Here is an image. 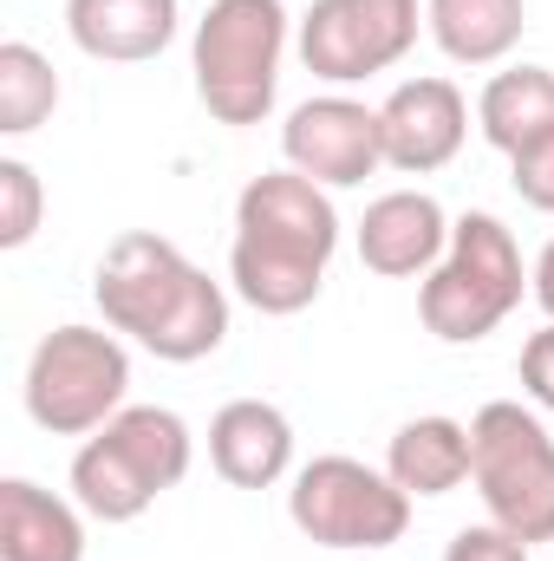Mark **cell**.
Here are the masks:
<instances>
[{"mask_svg":"<svg viewBox=\"0 0 554 561\" xmlns=\"http://www.w3.org/2000/svg\"><path fill=\"white\" fill-rule=\"evenodd\" d=\"M92 300L112 333L138 340L143 353L170 366H196L229 340V287L209 280L176 242L150 229H131L105 249L92 275Z\"/></svg>","mask_w":554,"mask_h":561,"instance_id":"cell-1","label":"cell"},{"mask_svg":"<svg viewBox=\"0 0 554 561\" xmlns=\"http://www.w3.org/2000/svg\"><path fill=\"white\" fill-rule=\"evenodd\" d=\"M131 353L112 327H53L26 359V419L53 437H92L125 412Z\"/></svg>","mask_w":554,"mask_h":561,"instance_id":"cell-7","label":"cell"},{"mask_svg":"<svg viewBox=\"0 0 554 561\" xmlns=\"http://www.w3.org/2000/svg\"><path fill=\"white\" fill-rule=\"evenodd\" d=\"M280 150H287V170L313 176L320 190H359L372 170H385L379 112L346 92H320V99L293 105L280 125Z\"/></svg>","mask_w":554,"mask_h":561,"instance_id":"cell-10","label":"cell"},{"mask_svg":"<svg viewBox=\"0 0 554 561\" xmlns=\"http://www.w3.org/2000/svg\"><path fill=\"white\" fill-rule=\"evenodd\" d=\"M209 463L235 490H275L293 470V424L268 399H229L209 419Z\"/></svg>","mask_w":554,"mask_h":561,"instance_id":"cell-13","label":"cell"},{"mask_svg":"<svg viewBox=\"0 0 554 561\" xmlns=\"http://www.w3.org/2000/svg\"><path fill=\"white\" fill-rule=\"evenodd\" d=\"M196 437L170 405H125L72 457V503L92 523H138L143 510L189 477Z\"/></svg>","mask_w":554,"mask_h":561,"instance_id":"cell-3","label":"cell"},{"mask_svg":"<svg viewBox=\"0 0 554 561\" xmlns=\"http://www.w3.org/2000/svg\"><path fill=\"white\" fill-rule=\"evenodd\" d=\"M516 373H522V392H529L542 412H554V320L542 327V333H529V340H522Z\"/></svg>","mask_w":554,"mask_h":561,"instance_id":"cell-23","label":"cell"},{"mask_svg":"<svg viewBox=\"0 0 554 561\" xmlns=\"http://www.w3.org/2000/svg\"><path fill=\"white\" fill-rule=\"evenodd\" d=\"M280 59H287V7L280 0H209L189 39L196 99L216 125H262L275 112Z\"/></svg>","mask_w":554,"mask_h":561,"instance_id":"cell-5","label":"cell"},{"mask_svg":"<svg viewBox=\"0 0 554 561\" xmlns=\"http://www.w3.org/2000/svg\"><path fill=\"white\" fill-rule=\"evenodd\" d=\"M46 216V190L33 176L26 157H0V249H26L39 236Z\"/></svg>","mask_w":554,"mask_h":561,"instance_id":"cell-20","label":"cell"},{"mask_svg":"<svg viewBox=\"0 0 554 561\" xmlns=\"http://www.w3.org/2000/svg\"><path fill=\"white\" fill-rule=\"evenodd\" d=\"M424 26L457 66H503L522 46L529 0H424Z\"/></svg>","mask_w":554,"mask_h":561,"instance_id":"cell-16","label":"cell"},{"mask_svg":"<svg viewBox=\"0 0 554 561\" xmlns=\"http://www.w3.org/2000/svg\"><path fill=\"white\" fill-rule=\"evenodd\" d=\"M385 477L405 490V496H450L457 483H470V424L443 419H412L392 431V450H385Z\"/></svg>","mask_w":554,"mask_h":561,"instance_id":"cell-17","label":"cell"},{"mask_svg":"<svg viewBox=\"0 0 554 561\" xmlns=\"http://www.w3.org/2000/svg\"><path fill=\"white\" fill-rule=\"evenodd\" d=\"M379 131H385V170H405V176H430L443 170L463 138H470V99L424 72V79H405L385 105H379Z\"/></svg>","mask_w":554,"mask_h":561,"instance_id":"cell-11","label":"cell"},{"mask_svg":"<svg viewBox=\"0 0 554 561\" xmlns=\"http://www.w3.org/2000/svg\"><path fill=\"white\" fill-rule=\"evenodd\" d=\"M522 294H529V268L516 236L503 229V216L470 209L450 222L443 262L417 287V320L443 346H476L522 307Z\"/></svg>","mask_w":554,"mask_h":561,"instance_id":"cell-4","label":"cell"},{"mask_svg":"<svg viewBox=\"0 0 554 561\" xmlns=\"http://www.w3.org/2000/svg\"><path fill=\"white\" fill-rule=\"evenodd\" d=\"M470 483L496 529L516 542H554V437L516 399H496L470 419Z\"/></svg>","mask_w":554,"mask_h":561,"instance_id":"cell-6","label":"cell"},{"mask_svg":"<svg viewBox=\"0 0 554 561\" xmlns=\"http://www.w3.org/2000/svg\"><path fill=\"white\" fill-rule=\"evenodd\" d=\"M443 561H529V542H516V536L496 529V523H470V529L450 536Z\"/></svg>","mask_w":554,"mask_h":561,"instance_id":"cell-22","label":"cell"},{"mask_svg":"<svg viewBox=\"0 0 554 561\" xmlns=\"http://www.w3.org/2000/svg\"><path fill=\"white\" fill-rule=\"evenodd\" d=\"M287 516L307 542H320L333 556H385L412 529V496L385 470L333 450V457H313L293 470Z\"/></svg>","mask_w":554,"mask_h":561,"instance_id":"cell-8","label":"cell"},{"mask_svg":"<svg viewBox=\"0 0 554 561\" xmlns=\"http://www.w3.org/2000/svg\"><path fill=\"white\" fill-rule=\"evenodd\" d=\"M183 7L176 0H66V33L85 59L143 66L176 39Z\"/></svg>","mask_w":554,"mask_h":561,"instance_id":"cell-14","label":"cell"},{"mask_svg":"<svg viewBox=\"0 0 554 561\" xmlns=\"http://www.w3.org/2000/svg\"><path fill=\"white\" fill-rule=\"evenodd\" d=\"M346 561H385V556H346Z\"/></svg>","mask_w":554,"mask_h":561,"instance_id":"cell-25","label":"cell"},{"mask_svg":"<svg viewBox=\"0 0 554 561\" xmlns=\"http://www.w3.org/2000/svg\"><path fill=\"white\" fill-rule=\"evenodd\" d=\"M476 131L503 157L554 138V72L549 66H503L476 99Z\"/></svg>","mask_w":554,"mask_h":561,"instance_id":"cell-18","label":"cell"},{"mask_svg":"<svg viewBox=\"0 0 554 561\" xmlns=\"http://www.w3.org/2000/svg\"><path fill=\"white\" fill-rule=\"evenodd\" d=\"M424 7L417 0H313L293 46L300 66L326 85H359L392 72L405 53L417 46Z\"/></svg>","mask_w":554,"mask_h":561,"instance_id":"cell-9","label":"cell"},{"mask_svg":"<svg viewBox=\"0 0 554 561\" xmlns=\"http://www.w3.org/2000/svg\"><path fill=\"white\" fill-rule=\"evenodd\" d=\"M59 112V72L39 46L7 39L0 46V138H26Z\"/></svg>","mask_w":554,"mask_h":561,"instance_id":"cell-19","label":"cell"},{"mask_svg":"<svg viewBox=\"0 0 554 561\" xmlns=\"http://www.w3.org/2000/svg\"><path fill=\"white\" fill-rule=\"evenodd\" d=\"M529 294H535V307L554 320V242L535 255V268H529Z\"/></svg>","mask_w":554,"mask_h":561,"instance_id":"cell-24","label":"cell"},{"mask_svg":"<svg viewBox=\"0 0 554 561\" xmlns=\"http://www.w3.org/2000/svg\"><path fill=\"white\" fill-rule=\"evenodd\" d=\"M333 249H339L333 196L300 170H268L235 196L229 287L268 320L307 313L320 300V287H326Z\"/></svg>","mask_w":554,"mask_h":561,"instance_id":"cell-2","label":"cell"},{"mask_svg":"<svg viewBox=\"0 0 554 561\" xmlns=\"http://www.w3.org/2000/svg\"><path fill=\"white\" fill-rule=\"evenodd\" d=\"M509 183H516V196H522L529 209L554 216V138L516 150V157H509Z\"/></svg>","mask_w":554,"mask_h":561,"instance_id":"cell-21","label":"cell"},{"mask_svg":"<svg viewBox=\"0 0 554 561\" xmlns=\"http://www.w3.org/2000/svg\"><path fill=\"white\" fill-rule=\"evenodd\" d=\"M450 249V216L430 190H385L359 216V262L385 280L430 275Z\"/></svg>","mask_w":554,"mask_h":561,"instance_id":"cell-12","label":"cell"},{"mask_svg":"<svg viewBox=\"0 0 554 561\" xmlns=\"http://www.w3.org/2000/svg\"><path fill=\"white\" fill-rule=\"evenodd\" d=\"M0 561H85V516L79 503L7 477L0 483Z\"/></svg>","mask_w":554,"mask_h":561,"instance_id":"cell-15","label":"cell"}]
</instances>
